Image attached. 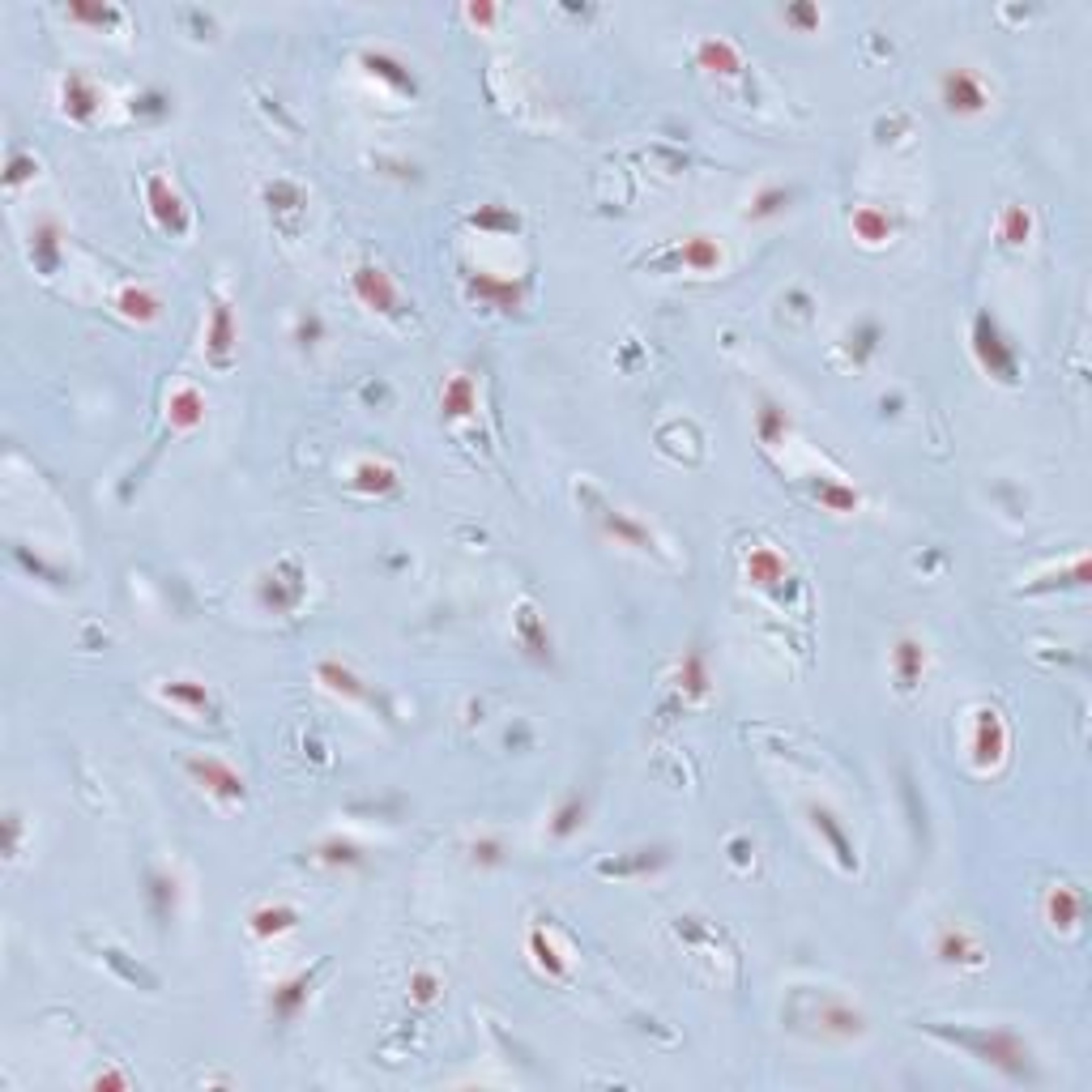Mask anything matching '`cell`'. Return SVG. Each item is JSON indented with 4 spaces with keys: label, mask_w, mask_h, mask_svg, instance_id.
<instances>
[{
    "label": "cell",
    "mask_w": 1092,
    "mask_h": 1092,
    "mask_svg": "<svg viewBox=\"0 0 1092 1092\" xmlns=\"http://www.w3.org/2000/svg\"><path fill=\"white\" fill-rule=\"evenodd\" d=\"M790 201H794V192H790V188L768 184V188H760V192H756V201H751L747 218H756V222H760V218H777V214H781Z\"/></svg>",
    "instance_id": "31"
},
{
    "label": "cell",
    "mask_w": 1092,
    "mask_h": 1092,
    "mask_svg": "<svg viewBox=\"0 0 1092 1092\" xmlns=\"http://www.w3.org/2000/svg\"><path fill=\"white\" fill-rule=\"evenodd\" d=\"M470 854H474V862H478V866H495V862L504 858V845L495 841V837H478V841L470 845Z\"/></svg>",
    "instance_id": "43"
},
{
    "label": "cell",
    "mask_w": 1092,
    "mask_h": 1092,
    "mask_svg": "<svg viewBox=\"0 0 1092 1092\" xmlns=\"http://www.w3.org/2000/svg\"><path fill=\"white\" fill-rule=\"evenodd\" d=\"M811 1020H819V1033L824 1037H862L866 1033V1016L858 1007H849L845 999H819L815 1003V1011H811Z\"/></svg>",
    "instance_id": "6"
},
{
    "label": "cell",
    "mask_w": 1092,
    "mask_h": 1092,
    "mask_svg": "<svg viewBox=\"0 0 1092 1092\" xmlns=\"http://www.w3.org/2000/svg\"><path fill=\"white\" fill-rule=\"evenodd\" d=\"M756 431H760L764 444H781L785 431H790V414H785L777 401H764V406L756 410Z\"/></svg>",
    "instance_id": "30"
},
{
    "label": "cell",
    "mask_w": 1092,
    "mask_h": 1092,
    "mask_svg": "<svg viewBox=\"0 0 1092 1092\" xmlns=\"http://www.w3.org/2000/svg\"><path fill=\"white\" fill-rule=\"evenodd\" d=\"M35 256L39 269H56V222H43L35 231Z\"/></svg>",
    "instance_id": "41"
},
{
    "label": "cell",
    "mask_w": 1092,
    "mask_h": 1092,
    "mask_svg": "<svg viewBox=\"0 0 1092 1092\" xmlns=\"http://www.w3.org/2000/svg\"><path fill=\"white\" fill-rule=\"evenodd\" d=\"M299 922V913L291 905H261L248 913V930L256 939H273V935H286Z\"/></svg>",
    "instance_id": "19"
},
{
    "label": "cell",
    "mask_w": 1092,
    "mask_h": 1092,
    "mask_svg": "<svg viewBox=\"0 0 1092 1092\" xmlns=\"http://www.w3.org/2000/svg\"><path fill=\"white\" fill-rule=\"evenodd\" d=\"M94 1084H99V1088H128L124 1075H99V1080H94Z\"/></svg>",
    "instance_id": "48"
},
{
    "label": "cell",
    "mask_w": 1092,
    "mask_h": 1092,
    "mask_svg": "<svg viewBox=\"0 0 1092 1092\" xmlns=\"http://www.w3.org/2000/svg\"><path fill=\"white\" fill-rule=\"evenodd\" d=\"M785 22H798V26H819V9H815V5H790V9H785Z\"/></svg>",
    "instance_id": "46"
},
{
    "label": "cell",
    "mask_w": 1092,
    "mask_h": 1092,
    "mask_svg": "<svg viewBox=\"0 0 1092 1092\" xmlns=\"http://www.w3.org/2000/svg\"><path fill=\"white\" fill-rule=\"evenodd\" d=\"M116 303H120V312H124L128 320H141V325L158 316V299L146 291V286H124Z\"/></svg>",
    "instance_id": "29"
},
{
    "label": "cell",
    "mask_w": 1092,
    "mask_h": 1092,
    "mask_svg": "<svg viewBox=\"0 0 1092 1092\" xmlns=\"http://www.w3.org/2000/svg\"><path fill=\"white\" fill-rule=\"evenodd\" d=\"M598 521H602V529L615 542H623V546H636V551H653V534L645 525H636L632 517H623L619 508H598Z\"/></svg>",
    "instance_id": "15"
},
{
    "label": "cell",
    "mask_w": 1092,
    "mask_h": 1092,
    "mask_svg": "<svg viewBox=\"0 0 1092 1092\" xmlns=\"http://www.w3.org/2000/svg\"><path fill=\"white\" fill-rule=\"evenodd\" d=\"M308 994H312V973H299V977H291V982H282L269 994V1016L282 1020V1024L295 1020L303 1011V1003H308Z\"/></svg>",
    "instance_id": "12"
},
{
    "label": "cell",
    "mask_w": 1092,
    "mask_h": 1092,
    "mask_svg": "<svg viewBox=\"0 0 1092 1092\" xmlns=\"http://www.w3.org/2000/svg\"><path fill=\"white\" fill-rule=\"evenodd\" d=\"M960 1046H969L982 1063L999 1067L1011 1080H1033V1058H1029V1046L1011 1033H947Z\"/></svg>",
    "instance_id": "1"
},
{
    "label": "cell",
    "mask_w": 1092,
    "mask_h": 1092,
    "mask_svg": "<svg viewBox=\"0 0 1092 1092\" xmlns=\"http://www.w3.org/2000/svg\"><path fill=\"white\" fill-rule=\"evenodd\" d=\"M1080 913H1084L1080 892L1067 888V883H1054L1050 896H1046V918H1050V926H1054V930H1075Z\"/></svg>",
    "instance_id": "16"
},
{
    "label": "cell",
    "mask_w": 1092,
    "mask_h": 1092,
    "mask_svg": "<svg viewBox=\"0 0 1092 1092\" xmlns=\"http://www.w3.org/2000/svg\"><path fill=\"white\" fill-rule=\"evenodd\" d=\"M295 342H299V346H316V342H320V316H299Z\"/></svg>",
    "instance_id": "44"
},
{
    "label": "cell",
    "mask_w": 1092,
    "mask_h": 1092,
    "mask_svg": "<svg viewBox=\"0 0 1092 1092\" xmlns=\"http://www.w3.org/2000/svg\"><path fill=\"white\" fill-rule=\"evenodd\" d=\"M679 261L687 269H696V273H709L721 265V248H717V239L709 235H687L683 244H679Z\"/></svg>",
    "instance_id": "24"
},
{
    "label": "cell",
    "mask_w": 1092,
    "mask_h": 1092,
    "mask_svg": "<svg viewBox=\"0 0 1092 1092\" xmlns=\"http://www.w3.org/2000/svg\"><path fill=\"white\" fill-rule=\"evenodd\" d=\"M815 500L828 512H854L862 504V495L854 487H841V483H815Z\"/></svg>",
    "instance_id": "35"
},
{
    "label": "cell",
    "mask_w": 1092,
    "mask_h": 1092,
    "mask_svg": "<svg viewBox=\"0 0 1092 1092\" xmlns=\"http://www.w3.org/2000/svg\"><path fill=\"white\" fill-rule=\"evenodd\" d=\"M849 227H854V235L862 239V244H883V239H892L896 222L883 210H875V205H858L854 218H849Z\"/></svg>",
    "instance_id": "23"
},
{
    "label": "cell",
    "mask_w": 1092,
    "mask_h": 1092,
    "mask_svg": "<svg viewBox=\"0 0 1092 1092\" xmlns=\"http://www.w3.org/2000/svg\"><path fill=\"white\" fill-rule=\"evenodd\" d=\"M999 235H1003V244L1024 248L1033 239V214L1024 210V205H1007L1003 218H999Z\"/></svg>",
    "instance_id": "27"
},
{
    "label": "cell",
    "mask_w": 1092,
    "mask_h": 1092,
    "mask_svg": "<svg viewBox=\"0 0 1092 1092\" xmlns=\"http://www.w3.org/2000/svg\"><path fill=\"white\" fill-rule=\"evenodd\" d=\"M973 355H977V363H982L990 376H999L1007 384L1016 380V350L1003 342V333H999V325H994V316H986V312L973 320Z\"/></svg>",
    "instance_id": "2"
},
{
    "label": "cell",
    "mask_w": 1092,
    "mask_h": 1092,
    "mask_svg": "<svg viewBox=\"0 0 1092 1092\" xmlns=\"http://www.w3.org/2000/svg\"><path fill=\"white\" fill-rule=\"evenodd\" d=\"M188 773H192V781H197V785H205L210 794L227 798V802H244V794H248L244 790V777H239L231 764L214 760V756H192L188 760Z\"/></svg>",
    "instance_id": "5"
},
{
    "label": "cell",
    "mask_w": 1092,
    "mask_h": 1092,
    "mask_svg": "<svg viewBox=\"0 0 1092 1092\" xmlns=\"http://www.w3.org/2000/svg\"><path fill=\"white\" fill-rule=\"evenodd\" d=\"M316 679L329 687L333 696H346V700H363L367 696V687H363V679L350 666H342V662H320L316 666Z\"/></svg>",
    "instance_id": "22"
},
{
    "label": "cell",
    "mask_w": 1092,
    "mask_h": 1092,
    "mask_svg": "<svg viewBox=\"0 0 1092 1092\" xmlns=\"http://www.w3.org/2000/svg\"><path fill=\"white\" fill-rule=\"evenodd\" d=\"M474 406H478V389L470 376H453L444 384V393H440L444 419H465V414H474Z\"/></svg>",
    "instance_id": "21"
},
{
    "label": "cell",
    "mask_w": 1092,
    "mask_h": 1092,
    "mask_svg": "<svg viewBox=\"0 0 1092 1092\" xmlns=\"http://www.w3.org/2000/svg\"><path fill=\"white\" fill-rule=\"evenodd\" d=\"M892 670H896V683H901V692H913V687L922 683V674H926V649H922V640H913V636H901V640H896V649H892Z\"/></svg>",
    "instance_id": "10"
},
{
    "label": "cell",
    "mask_w": 1092,
    "mask_h": 1092,
    "mask_svg": "<svg viewBox=\"0 0 1092 1092\" xmlns=\"http://www.w3.org/2000/svg\"><path fill=\"white\" fill-rule=\"evenodd\" d=\"M436 994H440V977L431 973V969H419V973L410 977V999L414 1003H431Z\"/></svg>",
    "instance_id": "42"
},
{
    "label": "cell",
    "mask_w": 1092,
    "mask_h": 1092,
    "mask_svg": "<svg viewBox=\"0 0 1092 1092\" xmlns=\"http://www.w3.org/2000/svg\"><path fill=\"white\" fill-rule=\"evenodd\" d=\"M94 107H99V90L90 86V77H82V73L64 77V111H69L73 120H90Z\"/></svg>",
    "instance_id": "20"
},
{
    "label": "cell",
    "mask_w": 1092,
    "mask_h": 1092,
    "mask_svg": "<svg viewBox=\"0 0 1092 1092\" xmlns=\"http://www.w3.org/2000/svg\"><path fill=\"white\" fill-rule=\"evenodd\" d=\"M811 824L824 832V837L832 841V849H837V858L845 862V866H854V854H849V841H845V832L837 828V819H832V811H824V807H811Z\"/></svg>",
    "instance_id": "36"
},
{
    "label": "cell",
    "mask_w": 1092,
    "mask_h": 1092,
    "mask_svg": "<svg viewBox=\"0 0 1092 1092\" xmlns=\"http://www.w3.org/2000/svg\"><path fill=\"white\" fill-rule=\"evenodd\" d=\"M1007 751V730H1003V717L994 709H982L977 713V734H973V760L977 768H994L1003 760Z\"/></svg>",
    "instance_id": "8"
},
{
    "label": "cell",
    "mask_w": 1092,
    "mask_h": 1092,
    "mask_svg": "<svg viewBox=\"0 0 1092 1092\" xmlns=\"http://www.w3.org/2000/svg\"><path fill=\"white\" fill-rule=\"evenodd\" d=\"M696 60L704 64V69H713V73H738V69H743V60H738L734 43H726L721 35H709V39H704L700 52H696Z\"/></svg>",
    "instance_id": "25"
},
{
    "label": "cell",
    "mask_w": 1092,
    "mask_h": 1092,
    "mask_svg": "<svg viewBox=\"0 0 1092 1092\" xmlns=\"http://www.w3.org/2000/svg\"><path fill=\"white\" fill-rule=\"evenodd\" d=\"M73 22H90V26H120V13L111 5H69Z\"/></svg>",
    "instance_id": "40"
},
{
    "label": "cell",
    "mask_w": 1092,
    "mask_h": 1092,
    "mask_svg": "<svg viewBox=\"0 0 1092 1092\" xmlns=\"http://www.w3.org/2000/svg\"><path fill=\"white\" fill-rule=\"evenodd\" d=\"M299 598H303V581L282 585V572H273L269 581L261 585V602H265V606H273V610H291Z\"/></svg>",
    "instance_id": "33"
},
{
    "label": "cell",
    "mask_w": 1092,
    "mask_h": 1092,
    "mask_svg": "<svg viewBox=\"0 0 1092 1092\" xmlns=\"http://www.w3.org/2000/svg\"><path fill=\"white\" fill-rule=\"evenodd\" d=\"M150 210L158 218V227L171 231V235H184L188 231V214H184V201H180V192H175L163 175H154L150 180Z\"/></svg>",
    "instance_id": "9"
},
{
    "label": "cell",
    "mask_w": 1092,
    "mask_h": 1092,
    "mask_svg": "<svg viewBox=\"0 0 1092 1092\" xmlns=\"http://www.w3.org/2000/svg\"><path fill=\"white\" fill-rule=\"evenodd\" d=\"M363 64H367V69H372L376 77H384V82H393L397 90H414V73H410L401 60L384 56V52H363Z\"/></svg>",
    "instance_id": "28"
},
{
    "label": "cell",
    "mask_w": 1092,
    "mask_h": 1092,
    "mask_svg": "<svg viewBox=\"0 0 1092 1092\" xmlns=\"http://www.w3.org/2000/svg\"><path fill=\"white\" fill-rule=\"evenodd\" d=\"M470 295H474L478 303H487V308L512 312V308L521 303L525 286H521V282H508V278H487V273H474V278H470Z\"/></svg>",
    "instance_id": "11"
},
{
    "label": "cell",
    "mask_w": 1092,
    "mask_h": 1092,
    "mask_svg": "<svg viewBox=\"0 0 1092 1092\" xmlns=\"http://www.w3.org/2000/svg\"><path fill=\"white\" fill-rule=\"evenodd\" d=\"M167 419L171 427H180V431H192V427H201L205 423V397L197 389H175L171 401H167Z\"/></svg>",
    "instance_id": "17"
},
{
    "label": "cell",
    "mask_w": 1092,
    "mask_h": 1092,
    "mask_svg": "<svg viewBox=\"0 0 1092 1092\" xmlns=\"http://www.w3.org/2000/svg\"><path fill=\"white\" fill-rule=\"evenodd\" d=\"M231 346H235V320H231V308L227 303H214V316H210V333H205V350L218 367L231 363Z\"/></svg>",
    "instance_id": "14"
},
{
    "label": "cell",
    "mask_w": 1092,
    "mask_h": 1092,
    "mask_svg": "<svg viewBox=\"0 0 1092 1092\" xmlns=\"http://www.w3.org/2000/svg\"><path fill=\"white\" fill-rule=\"evenodd\" d=\"M935 956L943 960V965H982V947H977V939L960 926H947L935 939Z\"/></svg>",
    "instance_id": "13"
},
{
    "label": "cell",
    "mask_w": 1092,
    "mask_h": 1092,
    "mask_svg": "<svg viewBox=\"0 0 1092 1092\" xmlns=\"http://www.w3.org/2000/svg\"><path fill=\"white\" fill-rule=\"evenodd\" d=\"M747 581L756 589H764V593H773V598H785V589H790V568H785L781 551H773V546H756V551L747 555Z\"/></svg>",
    "instance_id": "7"
},
{
    "label": "cell",
    "mask_w": 1092,
    "mask_h": 1092,
    "mask_svg": "<svg viewBox=\"0 0 1092 1092\" xmlns=\"http://www.w3.org/2000/svg\"><path fill=\"white\" fill-rule=\"evenodd\" d=\"M730 849H734V862H747V841H734Z\"/></svg>",
    "instance_id": "49"
},
{
    "label": "cell",
    "mask_w": 1092,
    "mask_h": 1092,
    "mask_svg": "<svg viewBox=\"0 0 1092 1092\" xmlns=\"http://www.w3.org/2000/svg\"><path fill=\"white\" fill-rule=\"evenodd\" d=\"M679 687H683L687 696H704V692H709V666H704L700 653H683V662H679Z\"/></svg>",
    "instance_id": "34"
},
{
    "label": "cell",
    "mask_w": 1092,
    "mask_h": 1092,
    "mask_svg": "<svg viewBox=\"0 0 1092 1092\" xmlns=\"http://www.w3.org/2000/svg\"><path fill=\"white\" fill-rule=\"evenodd\" d=\"M316 858L325 862V866H359L363 862V849L355 841H346V837H329V841L316 845Z\"/></svg>",
    "instance_id": "32"
},
{
    "label": "cell",
    "mask_w": 1092,
    "mask_h": 1092,
    "mask_svg": "<svg viewBox=\"0 0 1092 1092\" xmlns=\"http://www.w3.org/2000/svg\"><path fill=\"white\" fill-rule=\"evenodd\" d=\"M581 824H585V798H581V794H572V798L564 802V807L555 811V819H551V832H555V837H572V832L581 828Z\"/></svg>",
    "instance_id": "37"
},
{
    "label": "cell",
    "mask_w": 1092,
    "mask_h": 1092,
    "mask_svg": "<svg viewBox=\"0 0 1092 1092\" xmlns=\"http://www.w3.org/2000/svg\"><path fill=\"white\" fill-rule=\"evenodd\" d=\"M30 175H35V158H26V154H18L9 163V175H5V184H22V180H30Z\"/></svg>",
    "instance_id": "45"
},
{
    "label": "cell",
    "mask_w": 1092,
    "mask_h": 1092,
    "mask_svg": "<svg viewBox=\"0 0 1092 1092\" xmlns=\"http://www.w3.org/2000/svg\"><path fill=\"white\" fill-rule=\"evenodd\" d=\"M470 18H474V22H491L495 9H491V5H470Z\"/></svg>",
    "instance_id": "47"
},
{
    "label": "cell",
    "mask_w": 1092,
    "mask_h": 1092,
    "mask_svg": "<svg viewBox=\"0 0 1092 1092\" xmlns=\"http://www.w3.org/2000/svg\"><path fill=\"white\" fill-rule=\"evenodd\" d=\"M529 952H534V960H538V969H546L551 977H564V956L555 952V943L542 935V930H534V935H529Z\"/></svg>",
    "instance_id": "38"
},
{
    "label": "cell",
    "mask_w": 1092,
    "mask_h": 1092,
    "mask_svg": "<svg viewBox=\"0 0 1092 1092\" xmlns=\"http://www.w3.org/2000/svg\"><path fill=\"white\" fill-rule=\"evenodd\" d=\"M158 696L180 704V709H188V713H205V717L214 713V700H210V692H205V683H192V679H171V683L158 687Z\"/></svg>",
    "instance_id": "18"
},
{
    "label": "cell",
    "mask_w": 1092,
    "mask_h": 1092,
    "mask_svg": "<svg viewBox=\"0 0 1092 1092\" xmlns=\"http://www.w3.org/2000/svg\"><path fill=\"white\" fill-rule=\"evenodd\" d=\"M517 628H521V640L529 645V653H538V657H542L546 649H551V636L542 632V623H538V615H534V610H529V606H525L521 615H517Z\"/></svg>",
    "instance_id": "39"
},
{
    "label": "cell",
    "mask_w": 1092,
    "mask_h": 1092,
    "mask_svg": "<svg viewBox=\"0 0 1092 1092\" xmlns=\"http://www.w3.org/2000/svg\"><path fill=\"white\" fill-rule=\"evenodd\" d=\"M350 286H355V295H359L372 312H384V316H401V312H406V308H401L397 286L389 282V273H384L380 265H359L355 278H350Z\"/></svg>",
    "instance_id": "4"
},
{
    "label": "cell",
    "mask_w": 1092,
    "mask_h": 1092,
    "mask_svg": "<svg viewBox=\"0 0 1092 1092\" xmlns=\"http://www.w3.org/2000/svg\"><path fill=\"white\" fill-rule=\"evenodd\" d=\"M939 99L947 111H956V116H977V111H986L990 103V94L982 86V77L969 73V69H947L939 77Z\"/></svg>",
    "instance_id": "3"
},
{
    "label": "cell",
    "mask_w": 1092,
    "mask_h": 1092,
    "mask_svg": "<svg viewBox=\"0 0 1092 1092\" xmlns=\"http://www.w3.org/2000/svg\"><path fill=\"white\" fill-rule=\"evenodd\" d=\"M393 487H397V470H393V465H384V461H359L355 465V491L384 495V491H393Z\"/></svg>",
    "instance_id": "26"
}]
</instances>
